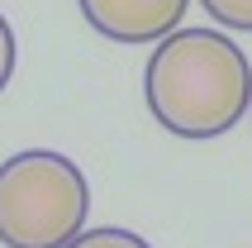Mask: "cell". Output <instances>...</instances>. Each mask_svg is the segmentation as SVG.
<instances>
[{
	"label": "cell",
	"mask_w": 252,
	"mask_h": 248,
	"mask_svg": "<svg viewBox=\"0 0 252 248\" xmlns=\"http://www.w3.org/2000/svg\"><path fill=\"white\" fill-rule=\"evenodd\" d=\"M67 248H153V244L138 239L133 229H114V224H105V229H81Z\"/></svg>",
	"instance_id": "obj_4"
},
{
	"label": "cell",
	"mask_w": 252,
	"mask_h": 248,
	"mask_svg": "<svg viewBox=\"0 0 252 248\" xmlns=\"http://www.w3.org/2000/svg\"><path fill=\"white\" fill-rule=\"evenodd\" d=\"M153 120L176 138H219L252 105V67L243 48L214 29H176L153 48L143 72Z\"/></svg>",
	"instance_id": "obj_1"
},
{
	"label": "cell",
	"mask_w": 252,
	"mask_h": 248,
	"mask_svg": "<svg viewBox=\"0 0 252 248\" xmlns=\"http://www.w3.org/2000/svg\"><path fill=\"white\" fill-rule=\"evenodd\" d=\"M14 57H19V48H14V29H10V19L0 14V91H5L10 77H14Z\"/></svg>",
	"instance_id": "obj_6"
},
{
	"label": "cell",
	"mask_w": 252,
	"mask_h": 248,
	"mask_svg": "<svg viewBox=\"0 0 252 248\" xmlns=\"http://www.w3.org/2000/svg\"><path fill=\"white\" fill-rule=\"evenodd\" d=\"M76 5L100 39L138 48V43H162L167 34H176L190 0H76Z\"/></svg>",
	"instance_id": "obj_3"
},
{
	"label": "cell",
	"mask_w": 252,
	"mask_h": 248,
	"mask_svg": "<svg viewBox=\"0 0 252 248\" xmlns=\"http://www.w3.org/2000/svg\"><path fill=\"white\" fill-rule=\"evenodd\" d=\"M91 186L67 153L29 148L0 163V244L67 248L86 229Z\"/></svg>",
	"instance_id": "obj_2"
},
{
	"label": "cell",
	"mask_w": 252,
	"mask_h": 248,
	"mask_svg": "<svg viewBox=\"0 0 252 248\" xmlns=\"http://www.w3.org/2000/svg\"><path fill=\"white\" fill-rule=\"evenodd\" d=\"M248 110H252V105H248Z\"/></svg>",
	"instance_id": "obj_7"
},
{
	"label": "cell",
	"mask_w": 252,
	"mask_h": 248,
	"mask_svg": "<svg viewBox=\"0 0 252 248\" xmlns=\"http://www.w3.org/2000/svg\"><path fill=\"white\" fill-rule=\"evenodd\" d=\"M210 10L214 24L224 29H238V34H252V0H200Z\"/></svg>",
	"instance_id": "obj_5"
}]
</instances>
